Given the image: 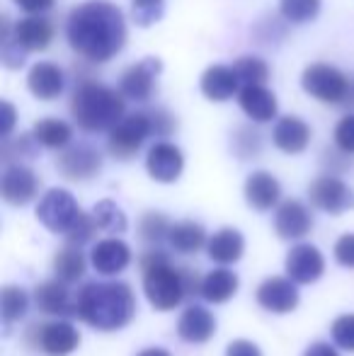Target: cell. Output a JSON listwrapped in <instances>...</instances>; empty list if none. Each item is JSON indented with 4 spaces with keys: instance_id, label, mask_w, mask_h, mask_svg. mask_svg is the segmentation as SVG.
<instances>
[{
    "instance_id": "obj_1",
    "label": "cell",
    "mask_w": 354,
    "mask_h": 356,
    "mask_svg": "<svg viewBox=\"0 0 354 356\" xmlns=\"http://www.w3.org/2000/svg\"><path fill=\"white\" fill-rule=\"evenodd\" d=\"M71 49L90 63H107L127 44L124 13L109 0H88L71 10L66 22Z\"/></svg>"
},
{
    "instance_id": "obj_2",
    "label": "cell",
    "mask_w": 354,
    "mask_h": 356,
    "mask_svg": "<svg viewBox=\"0 0 354 356\" xmlns=\"http://www.w3.org/2000/svg\"><path fill=\"white\" fill-rule=\"evenodd\" d=\"M136 313V298L129 284L107 282V284H86L78 293V315L90 327L104 330H122L131 323Z\"/></svg>"
},
{
    "instance_id": "obj_3",
    "label": "cell",
    "mask_w": 354,
    "mask_h": 356,
    "mask_svg": "<svg viewBox=\"0 0 354 356\" xmlns=\"http://www.w3.org/2000/svg\"><path fill=\"white\" fill-rule=\"evenodd\" d=\"M124 95L107 88L102 83L86 80L76 88L71 97V117L83 131L99 134L112 131L124 117H127V102Z\"/></svg>"
},
{
    "instance_id": "obj_4",
    "label": "cell",
    "mask_w": 354,
    "mask_h": 356,
    "mask_svg": "<svg viewBox=\"0 0 354 356\" xmlns=\"http://www.w3.org/2000/svg\"><path fill=\"white\" fill-rule=\"evenodd\" d=\"M301 88L323 104H345L354 92L347 75L330 63H311L301 75Z\"/></svg>"
},
{
    "instance_id": "obj_5",
    "label": "cell",
    "mask_w": 354,
    "mask_h": 356,
    "mask_svg": "<svg viewBox=\"0 0 354 356\" xmlns=\"http://www.w3.org/2000/svg\"><path fill=\"white\" fill-rule=\"evenodd\" d=\"M143 293L151 300L156 310H172L184 298V279L182 272L170 267V262L156 264L143 269Z\"/></svg>"
},
{
    "instance_id": "obj_6",
    "label": "cell",
    "mask_w": 354,
    "mask_h": 356,
    "mask_svg": "<svg viewBox=\"0 0 354 356\" xmlns=\"http://www.w3.org/2000/svg\"><path fill=\"white\" fill-rule=\"evenodd\" d=\"M153 134L151 129V117L148 112H134L127 114L117 127L109 131L107 148L117 160H129L141 150V145L146 143V138Z\"/></svg>"
},
{
    "instance_id": "obj_7",
    "label": "cell",
    "mask_w": 354,
    "mask_h": 356,
    "mask_svg": "<svg viewBox=\"0 0 354 356\" xmlns=\"http://www.w3.org/2000/svg\"><path fill=\"white\" fill-rule=\"evenodd\" d=\"M81 216L78 202L68 189H49L37 204V218L51 233H68L76 218Z\"/></svg>"
},
{
    "instance_id": "obj_8",
    "label": "cell",
    "mask_w": 354,
    "mask_h": 356,
    "mask_svg": "<svg viewBox=\"0 0 354 356\" xmlns=\"http://www.w3.org/2000/svg\"><path fill=\"white\" fill-rule=\"evenodd\" d=\"M308 199L316 209L332 216H340L354 209V192L350 184L342 182L335 175H323L308 187Z\"/></svg>"
},
{
    "instance_id": "obj_9",
    "label": "cell",
    "mask_w": 354,
    "mask_h": 356,
    "mask_svg": "<svg viewBox=\"0 0 354 356\" xmlns=\"http://www.w3.org/2000/svg\"><path fill=\"white\" fill-rule=\"evenodd\" d=\"M163 71L161 58H143L129 66L119 78V92L134 102H148L156 92V80Z\"/></svg>"
},
{
    "instance_id": "obj_10",
    "label": "cell",
    "mask_w": 354,
    "mask_h": 356,
    "mask_svg": "<svg viewBox=\"0 0 354 356\" xmlns=\"http://www.w3.org/2000/svg\"><path fill=\"white\" fill-rule=\"evenodd\" d=\"M39 192V177L22 163H10L0 179V194L10 207H27Z\"/></svg>"
},
{
    "instance_id": "obj_11",
    "label": "cell",
    "mask_w": 354,
    "mask_h": 356,
    "mask_svg": "<svg viewBox=\"0 0 354 356\" xmlns=\"http://www.w3.org/2000/svg\"><path fill=\"white\" fill-rule=\"evenodd\" d=\"M58 172L66 179H73V182H86V179H92L95 175L102 170V155L88 143H78L66 148L56 160Z\"/></svg>"
},
{
    "instance_id": "obj_12",
    "label": "cell",
    "mask_w": 354,
    "mask_h": 356,
    "mask_svg": "<svg viewBox=\"0 0 354 356\" xmlns=\"http://www.w3.org/2000/svg\"><path fill=\"white\" fill-rule=\"evenodd\" d=\"M146 170L156 182L161 184H172L179 179L184 170V155L175 143L158 141L151 145L146 155Z\"/></svg>"
},
{
    "instance_id": "obj_13",
    "label": "cell",
    "mask_w": 354,
    "mask_h": 356,
    "mask_svg": "<svg viewBox=\"0 0 354 356\" xmlns=\"http://www.w3.org/2000/svg\"><path fill=\"white\" fill-rule=\"evenodd\" d=\"M284 267H287L289 279H293L296 284H313L325 272V259H323L321 250L303 243L289 250Z\"/></svg>"
},
{
    "instance_id": "obj_14",
    "label": "cell",
    "mask_w": 354,
    "mask_h": 356,
    "mask_svg": "<svg viewBox=\"0 0 354 356\" xmlns=\"http://www.w3.org/2000/svg\"><path fill=\"white\" fill-rule=\"evenodd\" d=\"M257 303L269 313H291L298 305V289L293 279L272 277L257 289Z\"/></svg>"
},
{
    "instance_id": "obj_15",
    "label": "cell",
    "mask_w": 354,
    "mask_h": 356,
    "mask_svg": "<svg viewBox=\"0 0 354 356\" xmlns=\"http://www.w3.org/2000/svg\"><path fill=\"white\" fill-rule=\"evenodd\" d=\"M129 262H131V250L117 238L99 240L90 250V264L95 267V272L104 274V277H114V274L124 272Z\"/></svg>"
},
{
    "instance_id": "obj_16",
    "label": "cell",
    "mask_w": 354,
    "mask_h": 356,
    "mask_svg": "<svg viewBox=\"0 0 354 356\" xmlns=\"http://www.w3.org/2000/svg\"><path fill=\"white\" fill-rule=\"evenodd\" d=\"M27 88L37 99L51 102V99H56L58 95L63 92V88H66V75H63V71L56 66V63L39 61L29 68Z\"/></svg>"
},
{
    "instance_id": "obj_17",
    "label": "cell",
    "mask_w": 354,
    "mask_h": 356,
    "mask_svg": "<svg viewBox=\"0 0 354 356\" xmlns=\"http://www.w3.org/2000/svg\"><path fill=\"white\" fill-rule=\"evenodd\" d=\"M313 228V218L308 213V209L296 199H289L274 213V230L279 238L284 240H298L303 235H308Z\"/></svg>"
},
{
    "instance_id": "obj_18",
    "label": "cell",
    "mask_w": 354,
    "mask_h": 356,
    "mask_svg": "<svg viewBox=\"0 0 354 356\" xmlns=\"http://www.w3.org/2000/svg\"><path fill=\"white\" fill-rule=\"evenodd\" d=\"M13 39L24 51H44L54 39V24L44 15H29L13 27Z\"/></svg>"
},
{
    "instance_id": "obj_19",
    "label": "cell",
    "mask_w": 354,
    "mask_h": 356,
    "mask_svg": "<svg viewBox=\"0 0 354 356\" xmlns=\"http://www.w3.org/2000/svg\"><path fill=\"white\" fill-rule=\"evenodd\" d=\"M216 332V318L202 305H189L177 320V334L179 339L189 344H204Z\"/></svg>"
},
{
    "instance_id": "obj_20",
    "label": "cell",
    "mask_w": 354,
    "mask_h": 356,
    "mask_svg": "<svg viewBox=\"0 0 354 356\" xmlns=\"http://www.w3.org/2000/svg\"><path fill=\"white\" fill-rule=\"evenodd\" d=\"M272 141L282 153L298 155L308 148V143H311V127L298 117H282L277 124H274Z\"/></svg>"
},
{
    "instance_id": "obj_21",
    "label": "cell",
    "mask_w": 354,
    "mask_h": 356,
    "mask_svg": "<svg viewBox=\"0 0 354 356\" xmlns=\"http://www.w3.org/2000/svg\"><path fill=\"white\" fill-rule=\"evenodd\" d=\"M37 344L49 356H68L81 344V334L71 323H49L39 327Z\"/></svg>"
},
{
    "instance_id": "obj_22",
    "label": "cell",
    "mask_w": 354,
    "mask_h": 356,
    "mask_svg": "<svg viewBox=\"0 0 354 356\" xmlns=\"http://www.w3.org/2000/svg\"><path fill=\"white\" fill-rule=\"evenodd\" d=\"M238 102L248 119L257 124L272 122L277 117V97L265 85H243V90L238 92Z\"/></svg>"
},
{
    "instance_id": "obj_23",
    "label": "cell",
    "mask_w": 354,
    "mask_h": 356,
    "mask_svg": "<svg viewBox=\"0 0 354 356\" xmlns=\"http://www.w3.org/2000/svg\"><path fill=\"white\" fill-rule=\"evenodd\" d=\"M34 300H37L39 310L49 315H71L78 313V298L73 300L68 284L56 279V282H44L34 289Z\"/></svg>"
},
{
    "instance_id": "obj_24",
    "label": "cell",
    "mask_w": 354,
    "mask_h": 356,
    "mask_svg": "<svg viewBox=\"0 0 354 356\" xmlns=\"http://www.w3.org/2000/svg\"><path fill=\"white\" fill-rule=\"evenodd\" d=\"M279 197H282V187H279L277 177L265 170L248 175L246 179V202L250 204L255 211H269L277 207Z\"/></svg>"
},
{
    "instance_id": "obj_25",
    "label": "cell",
    "mask_w": 354,
    "mask_h": 356,
    "mask_svg": "<svg viewBox=\"0 0 354 356\" xmlns=\"http://www.w3.org/2000/svg\"><path fill=\"white\" fill-rule=\"evenodd\" d=\"M238 80L233 66H209L202 75V92L211 102H226L238 92Z\"/></svg>"
},
{
    "instance_id": "obj_26",
    "label": "cell",
    "mask_w": 354,
    "mask_h": 356,
    "mask_svg": "<svg viewBox=\"0 0 354 356\" xmlns=\"http://www.w3.org/2000/svg\"><path fill=\"white\" fill-rule=\"evenodd\" d=\"M243 250H246V240H243L241 230L236 228H223L218 233H214L207 243L209 257L216 264H233L243 257Z\"/></svg>"
},
{
    "instance_id": "obj_27",
    "label": "cell",
    "mask_w": 354,
    "mask_h": 356,
    "mask_svg": "<svg viewBox=\"0 0 354 356\" xmlns=\"http://www.w3.org/2000/svg\"><path fill=\"white\" fill-rule=\"evenodd\" d=\"M168 243H170L172 250L179 254H194V252H199L209 240L199 223H194V220H179V223H175L170 228Z\"/></svg>"
},
{
    "instance_id": "obj_28",
    "label": "cell",
    "mask_w": 354,
    "mask_h": 356,
    "mask_svg": "<svg viewBox=\"0 0 354 356\" xmlns=\"http://www.w3.org/2000/svg\"><path fill=\"white\" fill-rule=\"evenodd\" d=\"M238 277L231 269H214L202 279V298L209 303H226L236 296Z\"/></svg>"
},
{
    "instance_id": "obj_29",
    "label": "cell",
    "mask_w": 354,
    "mask_h": 356,
    "mask_svg": "<svg viewBox=\"0 0 354 356\" xmlns=\"http://www.w3.org/2000/svg\"><path fill=\"white\" fill-rule=\"evenodd\" d=\"M34 138H37L39 145L44 148H66L73 138V129L71 124L61 122V119H54V117H47V119H39L34 124Z\"/></svg>"
},
{
    "instance_id": "obj_30",
    "label": "cell",
    "mask_w": 354,
    "mask_h": 356,
    "mask_svg": "<svg viewBox=\"0 0 354 356\" xmlns=\"http://www.w3.org/2000/svg\"><path fill=\"white\" fill-rule=\"evenodd\" d=\"M54 274H56V279H61L66 284L78 282L86 274V257H83L81 248L68 245L66 250L56 252V257H54Z\"/></svg>"
},
{
    "instance_id": "obj_31",
    "label": "cell",
    "mask_w": 354,
    "mask_h": 356,
    "mask_svg": "<svg viewBox=\"0 0 354 356\" xmlns=\"http://www.w3.org/2000/svg\"><path fill=\"white\" fill-rule=\"evenodd\" d=\"M92 216H95V220H97L99 230H104V233L117 235V233H124V230L129 228L127 213H124L122 209L112 202V199H102V202L95 204Z\"/></svg>"
},
{
    "instance_id": "obj_32",
    "label": "cell",
    "mask_w": 354,
    "mask_h": 356,
    "mask_svg": "<svg viewBox=\"0 0 354 356\" xmlns=\"http://www.w3.org/2000/svg\"><path fill=\"white\" fill-rule=\"evenodd\" d=\"M170 228H172V223L168 220L166 213L148 211V213H143L141 223H138V235H141V240L146 245L156 248V245L166 243L168 235H170Z\"/></svg>"
},
{
    "instance_id": "obj_33",
    "label": "cell",
    "mask_w": 354,
    "mask_h": 356,
    "mask_svg": "<svg viewBox=\"0 0 354 356\" xmlns=\"http://www.w3.org/2000/svg\"><path fill=\"white\" fill-rule=\"evenodd\" d=\"M279 13L287 22L306 24L321 13V0H279Z\"/></svg>"
},
{
    "instance_id": "obj_34",
    "label": "cell",
    "mask_w": 354,
    "mask_h": 356,
    "mask_svg": "<svg viewBox=\"0 0 354 356\" xmlns=\"http://www.w3.org/2000/svg\"><path fill=\"white\" fill-rule=\"evenodd\" d=\"M29 308V296L17 286H5L3 296H0V310H3V323L13 325L19 320Z\"/></svg>"
},
{
    "instance_id": "obj_35",
    "label": "cell",
    "mask_w": 354,
    "mask_h": 356,
    "mask_svg": "<svg viewBox=\"0 0 354 356\" xmlns=\"http://www.w3.org/2000/svg\"><path fill=\"white\" fill-rule=\"evenodd\" d=\"M233 71H236L241 85H265V80L269 78V66L257 56H241L233 63Z\"/></svg>"
},
{
    "instance_id": "obj_36",
    "label": "cell",
    "mask_w": 354,
    "mask_h": 356,
    "mask_svg": "<svg viewBox=\"0 0 354 356\" xmlns=\"http://www.w3.org/2000/svg\"><path fill=\"white\" fill-rule=\"evenodd\" d=\"M233 150L241 160L255 158L262 150V136L252 127H241L233 134Z\"/></svg>"
},
{
    "instance_id": "obj_37",
    "label": "cell",
    "mask_w": 354,
    "mask_h": 356,
    "mask_svg": "<svg viewBox=\"0 0 354 356\" xmlns=\"http://www.w3.org/2000/svg\"><path fill=\"white\" fill-rule=\"evenodd\" d=\"M97 228L99 225H97V220H95V216L81 211V216L76 218V223H73L66 233L68 245H73V248H83V245L95 238V230Z\"/></svg>"
},
{
    "instance_id": "obj_38",
    "label": "cell",
    "mask_w": 354,
    "mask_h": 356,
    "mask_svg": "<svg viewBox=\"0 0 354 356\" xmlns=\"http://www.w3.org/2000/svg\"><path fill=\"white\" fill-rule=\"evenodd\" d=\"M166 0H131V13L138 27H151L163 17Z\"/></svg>"
},
{
    "instance_id": "obj_39",
    "label": "cell",
    "mask_w": 354,
    "mask_h": 356,
    "mask_svg": "<svg viewBox=\"0 0 354 356\" xmlns=\"http://www.w3.org/2000/svg\"><path fill=\"white\" fill-rule=\"evenodd\" d=\"M37 138H34V134L29 136V134H22V136H17V141H10V138H3V160L5 163H13V158H34L37 155Z\"/></svg>"
},
{
    "instance_id": "obj_40",
    "label": "cell",
    "mask_w": 354,
    "mask_h": 356,
    "mask_svg": "<svg viewBox=\"0 0 354 356\" xmlns=\"http://www.w3.org/2000/svg\"><path fill=\"white\" fill-rule=\"evenodd\" d=\"M330 334H332V342H335L340 349L354 352V313L340 315V318L332 323Z\"/></svg>"
},
{
    "instance_id": "obj_41",
    "label": "cell",
    "mask_w": 354,
    "mask_h": 356,
    "mask_svg": "<svg viewBox=\"0 0 354 356\" xmlns=\"http://www.w3.org/2000/svg\"><path fill=\"white\" fill-rule=\"evenodd\" d=\"M332 138H335V145L342 153H354V114H347L337 122Z\"/></svg>"
},
{
    "instance_id": "obj_42",
    "label": "cell",
    "mask_w": 354,
    "mask_h": 356,
    "mask_svg": "<svg viewBox=\"0 0 354 356\" xmlns=\"http://www.w3.org/2000/svg\"><path fill=\"white\" fill-rule=\"evenodd\" d=\"M148 117H151L153 134H156V136H161V138H168L177 129V119L172 117L168 109L156 107V109H151V112H148Z\"/></svg>"
},
{
    "instance_id": "obj_43",
    "label": "cell",
    "mask_w": 354,
    "mask_h": 356,
    "mask_svg": "<svg viewBox=\"0 0 354 356\" xmlns=\"http://www.w3.org/2000/svg\"><path fill=\"white\" fill-rule=\"evenodd\" d=\"M335 259L342 267L354 269V233H345L335 243Z\"/></svg>"
},
{
    "instance_id": "obj_44",
    "label": "cell",
    "mask_w": 354,
    "mask_h": 356,
    "mask_svg": "<svg viewBox=\"0 0 354 356\" xmlns=\"http://www.w3.org/2000/svg\"><path fill=\"white\" fill-rule=\"evenodd\" d=\"M13 3L27 15H44L54 8L56 0H13Z\"/></svg>"
},
{
    "instance_id": "obj_45",
    "label": "cell",
    "mask_w": 354,
    "mask_h": 356,
    "mask_svg": "<svg viewBox=\"0 0 354 356\" xmlns=\"http://www.w3.org/2000/svg\"><path fill=\"white\" fill-rule=\"evenodd\" d=\"M226 356H262L257 344L248 342V339H233L226 349Z\"/></svg>"
},
{
    "instance_id": "obj_46",
    "label": "cell",
    "mask_w": 354,
    "mask_h": 356,
    "mask_svg": "<svg viewBox=\"0 0 354 356\" xmlns=\"http://www.w3.org/2000/svg\"><path fill=\"white\" fill-rule=\"evenodd\" d=\"M0 109H3V124H0V134H3V138H8L10 134H13V129H15L17 112H15V107L8 102V99H3V102H0Z\"/></svg>"
},
{
    "instance_id": "obj_47",
    "label": "cell",
    "mask_w": 354,
    "mask_h": 356,
    "mask_svg": "<svg viewBox=\"0 0 354 356\" xmlns=\"http://www.w3.org/2000/svg\"><path fill=\"white\" fill-rule=\"evenodd\" d=\"M303 356H340V354H337L335 347H330V344L316 342V344H311L306 352H303Z\"/></svg>"
},
{
    "instance_id": "obj_48",
    "label": "cell",
    "mask_w": 354,
    "mask_h": 356,
    "mask_svg": "<svg viewBox=\"0 0 354 356\" xmlns=\"http://www.w3.org/2000/svg\"><path fill=\"white\" fill-rule=\"evenodd\" d=\"M136 356H172L168 349H161V347H151V349H143L141 354H136Z\"/></svg>"
}]
</instances>
